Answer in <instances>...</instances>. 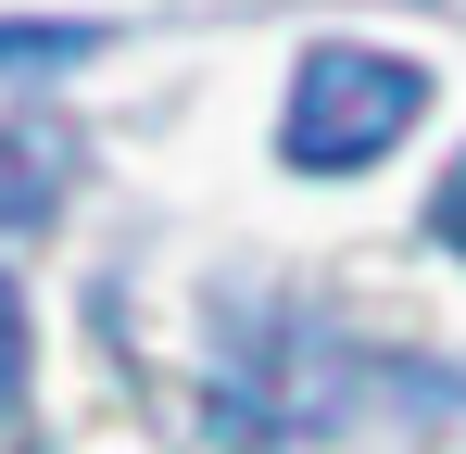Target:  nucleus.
<instances>
[{
	"instance_id": "obj_3",
	"label": "nucleus",
	"mask_w": 466,
	"mask_h": 454,
	"mask_svg": "<svg viewBox=\"0 0 466 454\" xmlns=\"http://www.w3.org/2000/svg\"><path fill=\"white\" fill-rule=\"evenodd\" d=\"M88 26H0V64H76Z\"/></svg>"
},
{
	"instance_id": "obj_5",
	"label": "nucleus",
	"mask_w": 466,
	"mask_h": 454,
	"mask_svg": "<svg viewBox=\"0 0 466 454\" xmlns=\"http://www.w3.org/2000/svg\"><path fill=\"white\" fill-rule=\"evenodd\" d=\"M429 227H441V240H454V253H466V151H454V164H441V190H429Z\"/></svg>"
},
{
	"instance_id": "obj_4",
	"label": "nucleus",
	"mask_w": 466,
	"mask_h": 454,
	"mask_svg": "<svg viewBox=\"0 0 466 454\" xmlns=\"http://www.w3.org/2000/svg\"><path fill=\"white\" fill-rule=\"evenodd\" d=\"M25 404V291L0 278V417Z\"/></svg>"
},
{
	"instance_id": "obj_2",
	"label": "nucleus",
	"mask_w": 466,
	"mask_h": 454,
	"mask_svg": "<svg viewBox=\"0 0 466 454\" xmlns=\"http://www.w3.org/2000/svg\"><path fill=\"white\" fill-rule=\"evenodd\" d=\"M64 202V139L51 127H0V227H38Z\"/></svg>"
},
{
	"instance_id": "obj_1",
	"label": "nucleus",
	"mask_w": 466,
	"mask_h": 454,
	"mask_svg": "<svg viewBox=\"0 0 466 454\" xmlns=\"http://www.w3.org/2000/svg\"><path fill=\"white\" fill-rule=\"evenodd\" d=\"M416 114H429V64H390V51L328 38V51H303V76H290L278 151H290L303 177H353V164H379Z\"/></svg>"
}]
</instances>
